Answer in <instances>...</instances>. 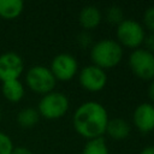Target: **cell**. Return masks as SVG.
Instances as JSON below:
<instances>
[{"mask_svg":"<svg viewBox=\"0 0 154 154\" xmlns=\"http://www.w3.org/2000/svg\"><path fill=\"white\" fill-rule=\"evenodd\" d=\"M140 154H154V146H147V147H144L140 152Z\"/></svg>","mask_w":154,"mask_h":154,"instance_id":"cb8c5ba5","label":"cell"},{"mask_svg":"<svg viewBox=\"0 0 154 154\" xmlns=\"http://www.w3.org/2000/svg\"><path fill=\"white\" fill-rule=\"evenodd\" d=\"M69 107V97L61 91L53 90L46 95H42L36 109L40 117H43L48 120H55L63 118L67 113Z\"/></svg>","mask_w":154,"mask_h":154,"instance_id":"3957f363","label":"cell"},{"mask_svg":"<svg viewBox=\"0 0 154 154\" xmlns=\"http://www.w3.org/2000/svg\"><path fill=\"white\" fill-rule=\"evenodd\" d=\"M26 87L40 95H46L54 90L57 79L51 72L49 67L43 65H34L25 73Z\"/></svg>","mask_w":154,"mask_h":154,"instance_id":"5b68a950","label":"cell"},{"mask_svg":"<svg viewBox=\"0 0 154 154\" xmlns=\"http://www.w3.org/2000/svg\"><path fill=\"white\" fill-rule=\"evenodd\" d=\"M102 20V14L100 10L94 5L84 6L78 16V22L81 26L84 29V31H89L93 29H96Z\"/></svg>","mask_w":154,"mask_h":154,"instance_id":"8fae6325","label":"cell"},{"mask_svg":"<svg viewBox=\"0 0 154 154\" xmlns=\"http://www.w3.org/2000/svg\"><path fill=\"white\" fill-rule=\"evenodd\" d=\"M123 55L124 48L112 38L99 40L90 47V59L93 65L105 71L119 65Z\"/></svg>","mask_w":154,"mask_h":154,"instance_id":"7a4b0ae2","label":"cell"},{"mask_svg":"<svg viewBox=\"0 0 154 154\" xmlns=\"http://www.w3.org/2000/svg\"><path fill=\"white\" fill-rule=\"evenodd\" d=\"M143 45H144V49H147L148 52L154 53V34L149 32L148 35H146Z\"/></svg>","mask_w":154,"mask_h":154,"instance_id":"44dd1931","label":"cell"},{"mask_svg":"<svg viewBox=\"0 0 154 154\" xmlns=\"http://www.w3.org/2000/svg\"><path fill=\"white\" fill-rule=\"evenodd\" d=\"M129 67L131 72L142 81L154 79V53L144 48L134 49L129 55Z\"/></svg>","mask_w":154,"mask_h":154,"instance_id":"8992f818","label":"cell"},{"mask_svg":"<svg viewBox=\"0 0 154 154\" xmlns=\"http://www.w3.org/2000/svg\"><path fill=\"white\" fill-rule=\"evenodd\" d=\"M49 70L57 81L67 82L78 73V61L70 53H60L52 59Z\"/></svg>","mask_w":154,"mask_h":154,"instance_id":"52a82bcc","label":"cell"},{"mask_svg":"<svg viewBox=\"0 0 154 154\" xmlns=\"http://www.w3.org/2000/svg\"><path fill=\"white\" fill-rule=\"evenodd\" d=\"M124 19H125L124 18V12H123V8L120 6L112 5V6L107 7V10H106V20L109 24L118 25Z\"/></svg>","mask_w":154,"mask_h":154,"instance_id":"e0dca14e","label":"cell"},{"mask_svg":"<svg viewBox=\"0 0 154 154\" xmlns=\"http://www.w3.org/2000/svg\"><path fill=\"white\" fill-rule=\"evenodd\" d=\"M77 42L82 48H90L93 46V40H91V35L88 31H82L78 36H77Z\"/></svg>","mask_w":154,"mask_h":154,"instance_id":"ffe728a7","label":"cell"},{"mask_svg":"<svg viewBox=\"0 0 154 154\" xmlns=\"http://www.w3.org/2000/svg\"><path fill=\"white\" fill-rule=\"evenodd\" d=\"M0 122H1V111H0Z\"/></svg>","mask_w":154,"mask_h":154,"instance_id":"d4e9b609","label":"cell"},{"mask_svg":"<svg viewBox=\"0 0 154 154\" xmlns=\"http://www.w3.org/2000/svg\"><path fill=\"white\" fill-rule=\"evenodd\" d=\"M24 71L23 58L16 52H5L0 54V81L19 79Z\"/></svg>","mask_w":154,"mask_h":154,"instance_id":"9c48e42d","label":"cell"},{"mask_svg":"<svg viewBox=\"0 0 154 154\" xmlns=\"http://www.w3.org/2000/svg\"><path fill=\"white\" fill-rule=\"evenodd\" d=\"M11 154H32V152L26 147L19 146V147H14Z\"/></svg>","mask_w":154,"mask_h":154,"instance_id":"7402d4cb","label":"cell"},{"mask_svg":"<svg viewBox=\"0 0 154 154\" xmlns=\"http://www.w3.org/2000/svg\"><path fill=\"white\" fill-rule=\"evenodd\" d=\"M82 154H109V150L105 138L99 137V138L87 140L82 149Z\"/></svg>","mask_w":154,"mask_h":154,"instance_id":"2e32d148","label":"cell"},{"mask_svg":"<svg viewBox=\"0 0 154 154\" xmlns=\"http://www.w3.org/2000/svg\"><path fill=\"white\" fill-rule=\"evenodd\" d=\"M38 120H40V114L37 109L32 107L23 108L17 114V123L20 128H24V129L34 128L38 123Z\"/></svg>","mask_w":154,"mask_h":154,"instance_id":"9a60e30c","label":"cell"},{"mask_svg":"<svg viewBox=\"0 0 154 154\" xmlns=\"http://www.w3.org/2000/svg\"><path fill=\"white\" fill-rule=\"evenodd\" d=\"M142 20H143V28L149 30V32L154 34V5L144 10Z\"/></svg>","mask_w":154,"mask_h":154,"instance_id":"ac0fdd59","label":"cell"},{"mask_svg":"<svg viewBox=\"0 0 154 154\" xmlns=\"http://www.w3.org/2000/svg\"><path fill=\"white\" fill-rule=\"evenodd\" d=\"M147 93H148V97H149V100H150V103L154 105V79L150 81V83H149V85H148Z\"/></svg>","mask_w":154,"mask_h":154,"instance_id":"603a6c76","label":"cell"},{"mask_svg":"<svg viewBox=\"0 0 154 154\" xmlns=\"http://www.w3.org/2000/svg\"><path fill=\"white\" fill-rule=\"evenodd\" d=\"M132 122L141 134L152 132L154 130V105L150 102H142L136 106L132 113Z\"/></svg>","mask_w":154,"mask_h":154,"instance_id":"30bf717a","label":"cell"},{"mask_svg":"<svg viewBox=\"0 0 154 154\" xmlns=\"http://www.w3.org/2000/svg\"><path fill=\"white\" fill-rule=\"evenodd\" d=\"M108 120L106 107L97 101H85L81 103L72 116L73 129L87 140L103 137Z\"/></svg>","mask_w":154,"mask_h":154,"instance_id":"6da1fadb","label":"cell"},{"mask_svg":"<svg viewBox=\"0 0 154 154\" xmlns=\"http://www.w3.org/2000/svg\"><path fill=\"white\" fill-rule=\"evenodd\" d=\"M146 30L143 25L135 19H124L117 25L116 36L117 42L124 48L137 49L141 48L146 37Z\"/></svg>","mask_w":154,"mask_h":154,"instance_id":"277c9868","label":"cell"},{"mask_svg":"<svg viewBox=\"0 0 154 154\" xmlns=\"http://www.w3.org/2000/svg\"><path fill=\"white\" fill-rule=\"evenodd\" d=\"M13 148L14 146L11 137L7 134L0 131V154H11Z\"/></svg>","mask_w":154,"mask_h":154,"instance_id":"d6986e66","label":"cell"},{"mask_svg":"<svg viewBox=\"0 0 154 154\" xmlns=\"http://www.w3.org/2000/svg\"><path fill=\"white\" fill-rule=\"evenodd\" d=\"M78 82L81 87L90 93L101 91L107 84V73L105 70L95 66L87 65L78 72Z\"/></svg>","mask_w":154,"mask_h":154,"instance_id":"ba28073f","label":"cell"},{"mask_svg":"<svg viewBox=\"0 0 154 154\" xmlns=\"http://www.w3.org/2000/svg\"><path fill=\"white\" fill-rule=\"evenodd\" d=\"M131 132V126L130 124L122 118H113L109 119L107 123V128H106V134L116 141H122L129 137Z\"/></svg>","mask_w":154,"mask_h":154,"instance_id":"4fadbf2b","label":"cell"},{"mask_svg":"<svg viewBox=\"0 0 154 154\" xmlns=\"http://www.w3.org/2000/svg\"><path fill=\"white\" fill-rule=\"evenodd\" d=\"M23 11L24 2L22 0H0V18L5 20L18 18Z\"/></svg>","mask_w":154,"mask_h":154,"instance_id":"5bb4252c","label":"cell"},{"mask_svg":"<svg viewBox=\"0 0 154 154\" xmlns=\"http://www.w3.org/2000/svg\"><path fill=\"white\" fill-rule=\"evenodd\" d=\"M1 94L7 101L17 103L24 97L25 88L20 79L6 81L1 83Z\"/></svg>","mask_w":154,"mask_h":154,"instance_id":"7c38bea8","label":"cell"}]
</instances>
